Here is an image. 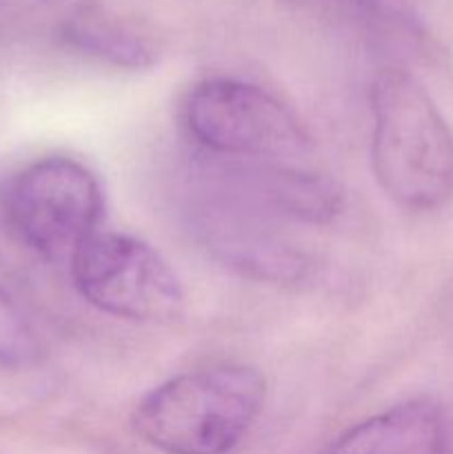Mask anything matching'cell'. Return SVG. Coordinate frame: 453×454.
I'll list each match as a JSON object with an SVG mask.
<instances>
[{
  "label": "cell",
  "mask_w": 453,
  "mask_h": 454,
  "mask_svg": "<svg viewBox=\"0 0 453 454\" xmlns=\"http://www.w3.org/2000/svg\"><path fill=\"white\" fill-rule=\"evenodd\" d=\"M371 167L380 189L411 213L453 200V131L426 89L402 69L371 82Z\"/></svg>",
  "instance_id": "6da1fadb"
},
{
  "label": "cell",
  "mask_w": 453,
  "mask_h": 454,
  "mask_svg": "<svg viewBox=\"0 0 453 454\" xmlns=\"http://www.w3.org/2000/svg\"><path fill=\"white\" fill-rule=\"evenodd\" d=\"M266 381L247 364L171 377L136 403L131 428L164 454H229L265 406Z\"/></svg>",
  "instance_id": "7a4b0ae2"
},
{
  "label": "cell",
  "mask_w": 453,
  "mask_h": 454,
  "mask_svg": "<svg viewBox=\"0 0 453 454\" xmlns=\"http://www.w3.org/2000/svg\"><path fill=\"white\" fill-rule=\"evenodd\" d=\"M182 122L216 158L265 167H305L311 137L296 115L262 87L235 78L195 82L182 102Z\"/></svg>",
  "instance_id": "3957f363"
},
{
  "label": "cell",
  "mask_w": 453,
  "mask_h": 454,
  "mask_svg": "<svg viewBox=\"0 0 453 454\" xmlns=\"http://www.w3.org/2000/svg\"><path fill=\"white\" fill-rule=\"evenodd\" d=\"M3 211L13 233L49 260H69L98 233L105 200L96 176L71 158H43L7 182Z\"/></svg>",
  "instance_id": "277c9868"
},
{
  "label": "cell",
  "mask_w": 453,
  "mask_h": 454,
  "mask_svg": "<svg viewBox=\"0 0 453 454\" xmlns=\"http://www.w3.org/2000/svg\"><path fill=\"white\" fill-rule=\"evenodd\" d=\"M69 270L80 297L107 315L171 322L182 313L178 275L155 248L131 235L98 231L69 257Z\"/></svg>",
  "instance_id": "5b68a950"
},
{
  "label": "cell",
  "mask_w": 453,
  "mask_h": 454,
  "mask_svg": "<svg viewBox=\"0 0 453 454\" xmlns=\"http://www.w3.org/2000/svg\"><path fill=\"white\" fill-rule=\"evenodd\" d=\"M251 202H220L209 207L203 220V233L209 247L231 266L271 282L300 279L306 264L300 253L289 248L251 217Z\"/></svg>",
  "instance_id": "8992f818"
},
{
  "label": "cell",
  "mask_w": 453,
  "mask_h": 454,
  "mask_svg": "<svg viewBox=\"0 0 453 454\" xmlns=\"http://www.w3.org/2000/svg\"><path fill=\"white\" fill-rule=\"evenodd\" d=\"M444 412L429 399L382 411L333 439L320 454H447Z\"/></svg>",
  "instance_id": "52a82bcc"
},
{
  "label": "cell",
  "mask_w": 453,
  "mask_h": 454,
  "mask_svg": "<svg viewBox=\"0 0 453 454\" xmlns=\"http://www.w3.org/2000/svg\"><path fill=\"white\" fill-rule=\"evenodd\" d=\"M60 38L71 51L118 69H145L154 65L151 44L96 7L78 9L62 22Z\"/></svg>",
  "instance_id": "ba28073f"
},
{
  "label": "cell",
  "mask_w": 453,
  "mask_h": 454,
  "mask_svg": "<svg viewBox=\"0 0 453 454\" xmlns=\"http://www.w3.org/2000/svg\"><path fill=\"white\" fill-rule=\"evenodd\" d=\"M320 3L386 38L409 44L425 40V25L409 0H320Z\"/></svg>",
  "instance_id": "9c48e42d"
},
{
  "label": "cell",
  "mask_w": 453,
  "mask_h": 454,
  "mask_svg": "<svg viewBox=\"0 0 453 454\" xmlns=\"http://www.w3.org/2000/svg\"><path fill=\"white\" fill-rule=\"evenodd\" d=\"M40 353V341L25 313L0 288V366H31L38 362Z\"/></svg>",
  "instance_id": "30bf717a"
}]
</instances>
